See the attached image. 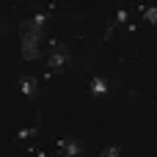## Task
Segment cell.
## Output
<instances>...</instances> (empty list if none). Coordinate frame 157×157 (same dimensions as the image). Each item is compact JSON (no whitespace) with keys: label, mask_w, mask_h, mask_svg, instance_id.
<instances>
[{"label":"cell","mask_w":157,"mask_h":157,"mask_svg":"<svg viewBox=\"0 0 157 157\" xmlns=\"http://www.w3.org/2000/svg\"><path fill=\"white\" fill-rule=\"evenodd\" d=\"M63 149H66V157H77V155H80V144H77V141H72V138H69V141H63Z\"/></svg>","instance_id":"3957f363"},{"label":"cell","mask_w":157,"mask_h":157,"mask_svg":"<svg viewBox=\"0 0 157 157\" xmlns=\"http://www.w3.org/2000/svg\"><path fill=\"white\" fill-rule=\"evenodd\" d=\"M102 157H119V152H116V149H108V152H105Z\"/></svg>","instance_id":"277c9868"},{"label":"cell","mask_w":157,"mask_h":157,"mask_svg":"<svg viewBox=\"0 0 157 157\" xmlns=\"http://www.w3.org/2000/svg\"><path fill=\"white\" fill-rule=\"evenodd\" d=\"M39 36H41V17H33L22 25V41H25V55L36 58L39 52Z\"/></svg>","instance_id":"6da1fadb"},{"label":"cell","mask_w":157,"mask_h":157,"mask_svg":"<svg viewBox=\"0 0 157 157\" xmlns=\"http://www.w3.org/2000/svg\"><path fill=\"white\" fill-rule=\"evenodd\" d=\"M63 61H66V50H63V44H61V41H52V50H50V66H52L55 72H61V69H63Z\"/></svg>","instance_id":"7a4b0ae2"}]
</instances>
